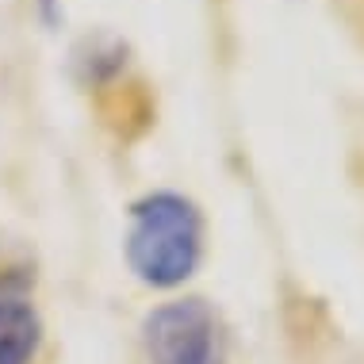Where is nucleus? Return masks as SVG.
<instances>
[{"label":"nucleus","mask_w":364,"mask_h":364,"mask_svg":"<svg viewBox=\"0 0 364 364\" xmlns=\"http://www.w3.org/2000/svg\"><path fill=\"white\" fill-rule=\"evenodd\" d=\"M203 238H208L203 211L184 192L157 188L127 208L123 257L146 288L173 291L188 284L203 261Z\"/></svg>","instance_id":"obj_1"},{"label":"nucleus","mask_w":364,"mask_h":364,"mask_svg":"<svg viewBox=\"0 0 364 364\" xmlns=\"http://www.w3.org/2000/svg\"><path fill=\"white\" fill-rule=\"evenodd\" d=\"M146 364H226V333L200 295L169 299L142 318Z\"/></svg>","instance_id":"obj_2"},{"label":"nucleus","mask_w":364,"mask_h":364,"mask_svg":"<svg viewBox=\"0 0 364 364\" xmlns=\"http://www.w3.org/2000/svg\"><path fill=\"white\" fill-rule=\"evenodd\" d=\"M43 349V314L23 280L0 272V364H35Z\"/></svg>","instance_id":"obj_3"}]
</instances>
